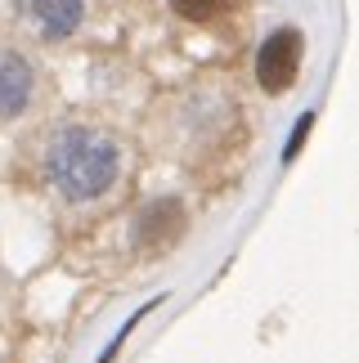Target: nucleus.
<instances>
[{
  "instance_id": "1",
  "label": "nucleus",
  "mask_w": 359,
  "mask_h": 363,
  "mask_svg": "<svg viewBox=\"0 0 359 363\" xmlns=\"http://www.w3.org/2000/svg\"><path fill=\"white\" fill-rule=\"evenodd\" d=\"M45 171H50L54 189H59L67 202H94L117 184L121 152L104 130L67 125V130L54 135V144L45 152Z\"/></svg>"
},
{
  "instance_id": "2",
  "label": "nucleus",
  "mask_w": 359,
  "mask_h": 363,
  "mask_svg": "<svg viewBox=\"0 0 359 363\" xmlns=\"http://www.w3.org/2000/svg\"><path fill=\"white\" fill-rule=\"evenodd\" d=\"M301 50H306V40H301L297 27H279L274 36H265V45L256 50V81H260V90L283 94L287 86H292L297 72H301Z\"/></svg>"
},
{
  "instance_id": "3",
  "label": "nucleus",
  "mask_w": 359,
  "mask_h": 363,
  "mask_svg": "<svg viewBox=\"0 0 359 363\" xmlns=\"http://www.w3.org/2000/svg\"><path fill=\"white\" fill-rule=\"evenodd\" d=\"M180 229H184V206L175 198H162L153 206H144L140 220H135V247L140 251H162L180 238Z\"/></svg>"
},
{
  "instance_id": "4",
  "label": "nucleus",
  "mask_w": 359,
  "mask_h": 363,
  "mask_svg": "<svg viewBox=\"0 0 359 363\" xmlns=\"http://www.w3.org/2000/svg\"><path fill=\"white\" fill-rule=\"evenodd\" d=\"M32 86H36V72L23 54H0V121H13L32 99Z\"/></svg>"
},
{
  "instance_id": "5",
  "label": "nucleus",
  "mask_w": 359,
  "mask_h": 363,
  "mask_svg": "<svg viewBox=\"0 0 359 363\" xmlns=\"http://www.w3.org/2000/svg\"><path fill=\"white\" fill-rule=\"evenodd\" d=\"M27 13L36 18V27L50 40H63L86 18V0H27Z\"/></svg>"
},
{
  "instance_id": "6",
  "label": "nucleus",
  "mask_w": 359,
  "mask_h": 363,
  "mask_svg": "<svg viewBox=\"0 0 359 363\" xmlns=\"http://www.w3.org/2000/svg\"><path fill=\"white\" fill-rule=\"evenodd\" d=\"M167 5L180 13V18H189V23H206L211 13L225 9V0H167Z\"/></svg>"
},
{
  "instance_id": "7",
  "label": "nucleus",
  "mask_w": 359,
  "mask_h": 363,
  "mask_svg": "<svg viewBox=\"0 0 359 363\" xmlns=\"http://www.w3.org/2000/svg\"><path fill=\"white\" fill-rule=\"evenodd\" d=\"M310 125H314V113H306L297 121V130H292V139H287V148H283V162H292L297 152H301V144H306V135H310Z\"/></svg>"
}]
</instances>
